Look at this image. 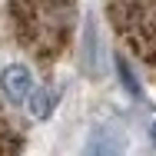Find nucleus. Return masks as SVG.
<instances>
[{
    "label": "nucleus",
    "mask_w": 156,
    "mask_h": 156,
    "mask_svg": "<svg viewBox=\"0 0 156 156\" xmlns=\"http://www.w3.org/2000/svg\"><path fill=\"white\" fill-rule=\"evenodd\" d=\"M33 73L27 63H7L0 70V96L7 106H23L33 93Z\"/></svg>",
    "instance_id": "7ed1b4c3"
},
{
    "label": "nucleus",
    "mask_w": 156,
    "mask_h": 156,
    "mask_svg": "<svg viewBox=\"0 0 156 156\" xmlns=\"http://www.w3.org/2000/svg\"><path fill=\"white\" fill-rule=\"evenodd\" d=\"M17 43L37 63H57L76 27V0H7Z\"/></svg>",
    "instance_id": "f257e3e1"
},
{
    "label": "nucleus",
    "mask_w": 156,
    "mask_h": 156,
    "mask_svg": "<svg viewBox=\"0 0 156 156\" xmlns=\"http://www.w3.org/2000/svg\"><path fill=\"white\" fill-rule=\"evenodd\" d=\"M116 76H120V83H123V90L133 100H140L143 96V83H140V76H136V70H133V63L126 53H116Z\"/></svg>",
    "instance_id": "39448f33"
},
{
    "label": "nucleus",
    "mask_w": 156,
    "mask_h": 156,
    "mask_svg": "<svg viewBox=\"0 0 156 156\" xmlns=\"http://www.w3.org/2000/svg\"><path fill=\"white\" fill-rule=\"evenodd\" d=\"M106 17L120 43L156 73V0H106Z\"/></svg>",
    "instance_id": "f03ea898"
},
{
    "label": "nucleus",
    "mask_w": 156,
    "mask_h": 156,
    "mask_svg": "<svg viewBox=\"0 0 156 156\" xmlns=\"http://www.w3.org/2000/svg\"><path fill=\"white\" fill-rule=\"evenodd\" d=\"M23 146V140L17 136V129L10 126L7 113H3V103H0V153H17Z\"/></svg>",
    "instance_id": "423d86ee"
},
{
    "label": "nucleus",
    "mask_w": 156,
    "mask_h": 156,
    "mask_svg": "<svg viewBox=\"0 0 156 156\" xmlns=\"http://www.w3.org/2000/svg\"><path fill=\"white\" fill-rule=\"evenodd\" d=\"M150 143L156 146V120H153V126H150Z\"/></svg>",
    "instance_id": "0eeeda50"
},
{
    "label": "nucleus",
    "mask_w": 156,
    "mask_h": 156,
    "mask_svg": "<svg viewBox=\"0 0 156 156\" xmlns=\"http://www.w3.org/2000/svg\"><path fill=\"white\" fill-rule=\"evenodd\" d=\"M57 90L53 87H33V93H30V100H27V110H30V116L33 120H50L53 116V110H57Z\"/></svg>",
    "instance_id": "20e7f679"
}]
</instances>
